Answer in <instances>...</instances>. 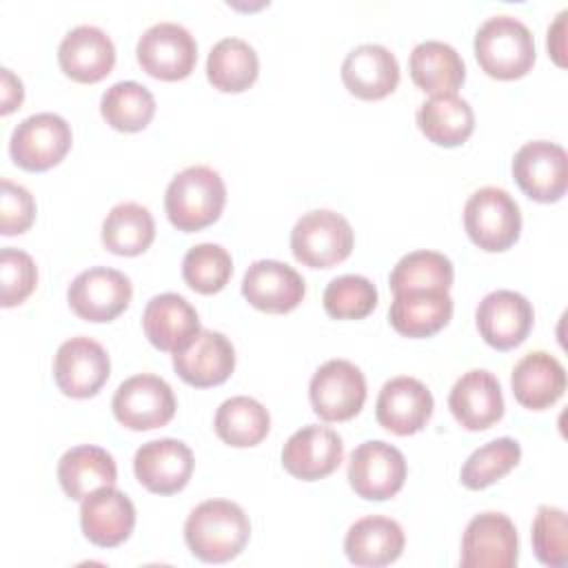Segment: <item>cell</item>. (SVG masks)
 <instances>
[{
    "mask_svg": "<svg viewBox=\"0 0 568 568\" xmlns=\"http://www.w3.org/2000/svg\"><path fill=\"white\" fill-rule=\"evenodd\" d=\"M251 537L246 513L229 499H206L197 504L184 524L189 550L206 564L235 559Z\"/></svg>",
    "mask_w": 568,
    "mask_h": 568,
    "instance_id": "6da1fadb",
    "label": "cell"
},
{
    "mask_svg": "<svg viewBox=\"0 0 568 568\" xmlns=\"http://www.w3.org/2000/svg\"><path fill=\"white\" fill-rule=\"evenodd\" d=\"M226 202L222 175L204 164H193L173 175L164 193V211L178 231L193 233L213 224Z\"/></svg>",
    "mask_w": 568,
    "mask_h": 568,
    "instance_id": "7a4b0ae2",
    "label": "cell"
},
{
    "mask_svg": "<svg viewBox=\"0 0 568 568\" xmlns=\"http://www.w3.org/2000/svg\"><path fill=\"white\" fill-rule=\"evenodd\" d=\"M475 58L479 67L497 80H515L535 64V38L515 16H490L475 33Z\"/></svg>",
    "mask_w": 568,
    "mask_h": 568,
    "instance_id": "3957f363",
    "label": "cell"
},
{
    "mask_svg": "<svg viewBox=\"0 0 568 568\" xmlns=\"http://www.w3.org/2000/svg\"><path fill=\"white\" fill-rule=\"evenodd\" d=\"M464 229L481 251H506L521 233L519 204L506 189L481 186L464 204Z\"/></svg>",
    "mask_w": 568,
    "mask_h": 568,
    "instance_id": "277c9868",
    "label": "cell"
},
{
    "mask_svg": "<svg viewBox=\"0 0 568 568\" xmlns=\"http://www.w3.org/2000/svg\"><path fill=\"white\" fill-rule=\"evenodd\" d=\"M291 251L304 266L331 268L351 255L353 229L348 220L335 211H308L291 231Z\"/></svg>",
    "mask_w": 568,
    "mask_h": 568,
    "instance_id": "5b68a950",
    "label": "cell"
},
{
    "mask_svg": "<svg viewBox=\"0 0 568 568\" xmlns=\"http://www.w3.org/2000/svg\"><path fill=\"white\" fill-rule=\"evenodd\" d=\"M173 388L153 373L124 379L111 399L115 419L131 430H151L169 424L175 415Z\"/></svg>",
    "mask_w": 568,
    "mask_h": 568,
    "instance_id": "8992f818",
    "label": "cell"
},
{
    "mask_svg": "<svg viewBox=\"0 0 568 568\" xmlns=\"http://www.w3.org/2000/svg\"><path fill=\"white\" fill-rule=\"evenodd\" d=\"M308 397L315 415L324 422H346L366 402L364 373L348 359H328L311 377Z\"/></svg>",
    "mask_w": 568,
    "mask_h": 568,
    "instance_id": "52a82bcc",
    "label": "cell"
},
{
    "mask_svg": "<svg viewBox=\"0 0 568 568\" xmlns=\"http://www.w3.org/2000/svg\"><path fill=\"white\" fill-rule=\"evenodd\" d=\"M404 479L406 459L393 444L368 439L353 448L348 457V484L362 499H390L402 490Z\"/></svg>",
    "mask_w": 568,
    "mask_h": 568,
    "instance_id": "ba28073f",
    "label": "cell"
},
{
    "mask_svg": "<svg viewBox=\"0 0 568 568\" xmlns=\"http://www.w3.org/2000/svg\"><path fill=\"white\" fill-rule=\"evenodd\" d=\"M135 55L140 67L158 80H182L197 62V42L178 22H155L138 40Z\"/></svg>",
    "mask_w": 568,
    "mask_h": 568,
    "instance_id": "9c48e42d",
    "label": "cell"
},
{
    "mask_svg": "<svg viewBox=\"0 0 568 568\" xmlns=\"http://www.w3.org/2000/svg\"><path fill=\"white\" fill-rule=\"evenodd\" d=\"M71 149V126L58 113H33L11 133V160L24 171H47Z\"/></svg>",
    "mask_w": 568,
    "mask_h": 568,
    "instance_id": "30bf717a",
    "label": "cell"
},
{
    "mask_svg": "<svg viewBox=\"0 0 568 568\" xmlns=\"http://www.w3.org/2000/svg\"><path fill=\"white\" fill-rule=\"evenodd\" d=\"M513 178L530 200H561L568 189L566 149L550 140L526 142L513 158Z\"/></svg>",
    "mask_w": 568,
    "mask_h": 568,
    "instance_id": "8fae6325",
    "label": "cell"
},
{
    "mask_svg": "<svg viewBox=\"0 0 568 568\" xmlns=\"http://www.w3.org/2000/svg\"><path fill=\"white\" fill-rule=\"evenodd\" d=\"M519 557L517 528L508 515H475L462 537V568H515Z\"/></svg>",
    "mask_w": 568,
    "mask_h": 568,
    "instance_id": "7c38bea8",
    "label": "cell"
},
{
    "mask_svg": "<svg viewBox=\"0 0 568 568\" xmlns=\"http://www.w3.org/2000/svg\"><path fill=\"white\" fill-rule=\"evenodd\" d=\"M131 280L109 266H93L73 277L67 291L71 311L87 322H111L131 302Z\"/></svg>",
    "mask_w": 568,
    "mask_h": 568,
    "instance_id": "4fadbf2b",
    "label": "cell"
},
{
    "mask_svg": "<svg viewBox=\"0 0 568 568\" xmlns=\"http://www.w3.org/2000/svg\"><path fill=\"white\" fill-rule=\"evenodd\" d=\"M111 362L104 346L87 335L60 344L53 357V379L58 388L75 399L93 397L109 379Z\"/></svg>",
    "mask_w": 568,
    "mask_h": 568,
    "instance_id": "5bb4252c",
    "label": "cell"
},
{
    "mask_svg": "<svg viewBox=\"0 0 568 568\" xmlns=\"http://www.w3.org/2000/svg\"><path fill=\"white\" fill-rule=\"evenodd\" d=\"M532 320V304L521 293L508 288L488 293L475 311L479 335L497 351H510L519 346L528 337Z\"/></svg>",
    "mask_w": 568,
    "mask_h": 568,
    "instance_id": "9a60e30c",
    "label": "cell"
},
{
    "mask_svg": "<svg viewBox=\"0 0 568 568\" xmlns=\"http://www.w3.org/2000/svg\"><path fill=\"white\" fill-rule=\"evenodd\" d=\"M191 448L173 437L151 439L135 450L133 470L138 481L155 495H173L182 490L193 473Z\"/></svg>",
    "mask_w": 568,
    "mask_h": 568,
    "instance_id": "2e32d148",
    "label": "cell"
},
{
    "mask_svg": "<svg viewBox=\"0 0 568 568\" xmlns=\"http://www.w3.org/2000/svg\"><path fill=\"white\" fill-rule=\"evenodd\" d=\"M344 457L342 437L320 424L295 430L282 448V466L297 479L315 481L331 475Z\"/></svg>",
    "mask_w": 568,
    "mask_h": 568,
    "instance_id": "e0dca14e",
    "label": "cell"
},
{
    "mask_svg": "<svg viewBox=\"0 0 568 568\" xmlns=\"http://www.w3.org/2000/svg\"><path fill=\"white\" fill-rule=\"evenodd\" d=\"M80 526L91 544L100 548L120 546L133 532L135 506L115 486H102L82 499Z\"/></svg>",
    "mask_w": 568,
    "mask_h": 568,
    "instance_id": "ac0fdd59",
    "label": "cell"
},
{
    "mask_svg": "<svg viewBox=\"0 0 568 568\" xmlns=\"http://www.w3.org/2000/svg\"><path fill=\"white\" fill-rule=\"evenodd\" d=\"M433 395L426 384L415 377L399 375L382 386L375 404V417L386 430L406 437L426 426L433 415Z\"/></svg>",
    "mask_w": 568,
    "mask_h": 568,
    "instance_id": "d6986e66",
    "label": "cell"
},
{
    "mask_svg": "<svg viewBox=\"0 0 568 568\" xmlns=\"http://www.w3.org/2000/svg\"><path fill=\"white\" fill-rule=\"evenodd\" d=\"M175 373L195 388L226 382L235 368V348L226 335L200 328V333L178 353H173Z\"/></svg>",
    "mask_w": 568,
    "mask_h": 568,
    "instance_id": "ffe728a7",
    "label": "cell"
},
{
    "mask_svg": "<svg viewBox=\"0 0 568 568\" xmlns=\"http://www.w3.org/2000/svg\"><path fill=\"white\" fill-rule=\"evenodd\" d=\"M304 293L302 275L277 260L253 262L242 280V295L264 313H288L304 300Z\"/></svg>",
    "mask_w": 568,
    "mask_h": 568,
    "instance_id": "44dd1931",
    "label": "cell"
},
{
    "mask_svg": "<svg viewBox=\"0 0 568 568\" xmlns=\"http://www.w3.org/2000/svg\"><path fill=\"white\" fill-rule=\"evenodd\" d=\"M448 408L466 430H486L504 415L499 379L486 368L466 371L448 393Z\"/></svg>",
    "mask_w": 568,
    "mask_h": 568,
    "instance_id": "7402d4cb",
    "label": "cell"
},
{
    "mask_svg": "<svg viewBox=\"0 0 568 568\" xmlns=\"http://www.w3.org/2000/svg\"><path fill=\"white\" fill-rule=\"evenodd\" d=\"M58 64L75 82H100L115 64L113 40L95 24H78L60 40Z\"/></svg>",
    "mask_w": 568,
    "mask_h": 568,
    "instance_id": "603a6c76",
    "label": "cell"
},
{
    "mask_svg": "<svg viewBox=\"0 0 568 568\" xmlns=\"http://www.w3.org/2000/svg\"><path fill=\"white\" fill-rule=\"evenodd\" d=\"M344 87L362 100H382L399 82L397 58L384 44L364 42L346 53L342 62Z\"/></svg>",
    "mask_w": 568,
    "mask_h": 568,
    "instance_id": "cb8c5ba5",
    "label": "cell"
},
{
    "mask_svg": "<svg viewBox=\"0 0 568 568\" xmlns=\"http://www.w3.org/2000/svg\"><path fill=\"white\" fill-rule=\"evenodd\" d=\"M142 328L155 348L178 353L200 333V317L182 295L160 293L146 302Z\"/></svg>",
    "mask_w": 568,
    "mask_h": 568,
    "instance_id": "d4e9b609",
    "label": "cell"
},
{
    "mask_svg": "<svg viewBox=\"0 0 568 568\" xmlns=\"http://www.w3.org/2000/svg\"><path fill=\"white\" fill-rule=\"evenodd\" d=\"M510 386L521 406L544 410L552 406L566 390L564 364L546 351L526 353L513 368Z\"/></svg>",
    "mask_w": 568,
    "mask_h": 568,
    "instance_id": "484cf974",
    "label": "cell"
},
{
    "mask_svg": "<svg viewBox=\"0 0 568 568\" xmlns=\"http://www.w3.org/2000/svg\"><path fill=\"white\" fill-rule=\"evenodd\" d=\"M453 315L448 291H402L393 293L388 320L406 337H430L442 331Z\"/></svg>",
    "mask_w": 568,
    "mask_h": 568,
    "instance_id": "4316f807",
    "label": "cell"
},
{
    "mask_svg": "<svg viewBox=\"0 0 568 568\" xmlns=\"http://www.w3.org/2000/svg\"><path fill=\"white\" fill-rule=\"evenodd\" d=\"M344 550L351 564L364 568H379L393 564L404 550L402 526L382 515L357 519L344 539Z\"/></svg>",
    "mask_w": 568,
    "mask_h": 568,
    "instance_id": "83f0119b",
    "label": "cell"
},
{
    "mask_svg": "<svg viewBox=\"0 0 568 568\" xmlns=\"http://www.w3.org/2000/svg\"><path fill=\"white\" fill-rule=\"evenodd\" d=\"M58 479L67 497L82 501L89 493L115 484V459L109 450L93 444L73 446L58 462Z\"/></svg>",
    "mask_w": 568,
    "mask_h": 568,
    "instance_id": "f1b7e54d",
    "label": "cell"
},
{
    "mask_svg": "<svg viewBox=\"0 0 568 568\" xmlns=\"http://www.w3.org/2000/svg\"><path fill=\"white\" fill-rule=\"evenodd\" d=\"M413 82L426 93H455L464 78L466 67L462 55L442 40H424L415 44L408 58Z\"/></svg>",
    "mask_w": 568,
    "mask_h": 568,
    "instance_id": "f546056e",
    "label": "cell"
},
{
    "mask_svg": "<svg viewBox=\"0 0 568 568\" xmlns=\"http://www.w3.org/2000/svg\"><path fill=\"white\" fill-rule=\"evenodd\" d=\"M417 126L433 144L459 146L475 129V113L457 93H437L419 104Z\"/></svg>",
    "mask_w": 568,
    "mask_h": 568,
    "instance_id": "4dcf8cb0",
    "label": "cell"
},
{
    "mask_svg": "<svg viewBox=\"0 0 568 568\" xmlns=\"http://www.w3.org/2000/svg\"><path fill=\"white\" fill-rule=\"evenodd\" d=\"M260 60L255 49L242 38L217 40L206 58L209 82L224 93H240L257 80Z\"/></svg>",
    "mask_w": 568,
    "mask_h": 568,
    "instance_id": "1f68e13d",
    "label": "cell"
},
{
    "mask_svg": "<svg viewBox=\"0 0 568 568\" xmlns=\"http://www.w3.org/2000/svg\"><path fill=\"white\" fill-rule=\"evenodd\" d=\"M153 237V215L138 202L115 204L102 222V244L115 255H140L151 246Z\"/></svg>",
    "mask_w": 568,
    "mask_h": 568,
    "instance_id": "d6a6232c",
    "label": "cell"
},
{
    "mask_svg": "<svg viewBox=\"0 0 568 568\" xmlns=\"http://www.w3.org/2000/svg\"><path fill=\"white\" fill-rule=\"evenodd\" d=\"M213 426L224 444L248 448L268 435L271 415L257 399L248 395H235L217 406Z\"/></svg>",
    "mask_w": 568,
    "mask_h": 568,
    "instance_id": "836d02e7",
    "label": "cell"
},
{
    "mask_svg": "<svg viewBox=\"0 0 568 568\" xmlns=\"http://www.w3.org/2000/svg\"><path fill=\"white\" fill-rule=\"evenodd\" d=\"M100 111L106 124L118 131L133 133L142 131L155 115V98L144 84L135 80H122L102 93Z\"/></svg>",
    "mask_w": 568,
    "mask_h": 568,
    "instance_id": "e575fe53",
    "label": "cell"
},
{
    "mask_svg": "<svg viewBox=\"0 0 568 568\" xmlns=\"http://www.w3.org/2000/svg\"><path fill=\"white\" fill-rule=\"evenodd\" d=\"M453 262L437 251H410L390 271L388 286L402 291H448L453 284Z\"/></svg>",
    "mask_w": 568,
    "mask_h": 568,
    "instance_id": "d590c367",
    "label": "cell"
},
{
    "mask_svg": "<svg viewBox=\"0 0 568 568\" xmlns=\"http://www.w3.org/2000/svg\"><path fill=\"white\" fill-rule=\"evenodd\" d=\"M521 457V446L513 437H497L468 455L459 479L470 490H481L508 475Z\"/></svg>",
    "mask_w": 568,
    "mask_h": 568,
    "instance_id": "8d00e7d4",
    "label": "cell"
},
{
    "mask_svg": "<svg viewBox=\"0 0 568 568\" xmlns=\"http://www.w3.org/2000/svg\"><path fill=\"white\" fill-rule=\"evenodd\" d=\"M233 275L231 253L213 242H202L191 246L182 260V277L184 282L202 293L213 295L226 286Z\"/></svg>",
    "mask_w": 568,
    "mask_h": 568,
    "instance_id": "74e56055",
    "label": "cell"
},
{
    "mask_svg": "<svg viewBox=\"0 0 568 568\" xmlns=\"http://www.w3.org/2000/svg\"><path fill=\"white\" fill-rule=\"evenodd\" d=\"M324 311L335 320H362L377 306V288L364 275H339L328 282L322 295Z\"/></svg>",
    "mask_w": 568,
    "mask_h": 568,
    "instance_id": "f35d334b",
    "label": "cell"
},
{
    "mask_svg": "<svg viewBox=\"0 0 568 568\" xmlns=\"http://www.w3.org/2000/svg\"><path fill=\"white\" fill-rule=\"evenodd\" d=\"M532 550L544 566L564 568L568 564V524L557 506H539L532 521Z\"/></svg>",
    "mask_w": 568,
    "mask_h": 568,
    "instance_id": "ab89813d",
    "label": "cell"
},
{
    "mask_svg": "<svg viewBox=\"0 0 568 568\" xmlns=\"http://www.w3.org/2000/svg\"><path fill=\"white\" fill-rule=\"evenodd\" d=\"M38 268L29 253L4 246L0 251V304L4 308L22 304L36 288Z\"/></svg>",
    "mask_w": 568,
    "mask_h": 568,
    "instance_id": "60d3db41",
    "label": "cell"
},
{
    "mask_svg": "<svg viewBox=\"0 0 568 568\" xmlns=\"http://www.w3.org/2000/svg\"><path fill=\"white\" fill-rule=\"evenodd\" d=\"M0 233L2 235H18L24 233L33 217H36V202L33 195L22 186L7 178L0 182Z\"/></svg>",
    "mask_w": 568,
    "mask_h": 568,
    "instance_id": "b9f144b4",
    "label": "cell"
},
{
    "mask_svg": "<svg viewBox=\"0 0 568 568\" xmlns=\"http://www.w3.org/2000/svg\"><path fill=\"white\" fill-rule=\"evenodd\" d=\"M0 75H2V113L7 115V113H11L16 106H20V102H22V95H24V89H22V82H20V78H16L13 73H11V69H2L0 71Z\"/></svg>",
    "mask_w": 568,
    "mask_h": 568,
    "instance_id": "7bdbcfd3",
    "label": "cell"
},
{
    "mask_svg": "<svg viewBox=\"0 0 568 568\" xmlns=\"http://www.w3.org/2000/svg\"><path fill=\"white\" fill-rule=\"evenodd\" d=\"M566 16H568V11L564 9V11H559V16H557V20L548 27V51H550V55L555 58V62L557 64H566V60H564V53H566V44H564V33H566Z\"/></svg>",
    "mask_w": 568,
    "mask_h": 568,
    "instance_id": "ee69618b",
    "label": "cell"
}]
</instances>
